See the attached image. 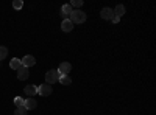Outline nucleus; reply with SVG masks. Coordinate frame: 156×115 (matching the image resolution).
Returning <instances> with one entry per match:
<instances>
[{
	"label": "nucleus",
	"instance_id": "f257e3e1",
	"mask_svg": "<svg viewBox=\"0 0 156 115\" xmlns=\"http://www.w3.org/2000/svg\"><path fill=\"white\" fill-rule=\"evenodd\" d=\"M86 17H87L86 12L81 11V9H73L70 14H69V20H70L72 23H84Z\"/></svg>",
	"mask_w": 156,
	"mask_h": 115
},
{
	"label": "nucleus",
	"instance_id": "f03ea898",
	"mask_svg": "<svg viewBox=\"0 0 156 115\" xmlns=\"http://www.w3.org/2000/svg\"><path fill=\"white\" fill-rule=\"evenodd\" d=\"M58 79H59V73H58V70H48L47 73H45V83L47 84H55V83H58Z\"/></svg>",
	"mask_w": 156,
	"mask_h": 115
},
{
	"label": "nucleus",
	"instance_id": "7ed1b4c3",
	"mask_svg": "<svg viewBox=\"0 0 156 115\" xmlns=\"http://www.w3.org/2000/svg\"><path fill=\"white\" fill-rule=\"evenodd\" d=\"M51 92H53V87H51L50 84H47V83L37 86V93L41 96H48V95H51Z\"/></svg>",
	"mask_w": 156,
	"mask_h": 115
},
{
	"label": "nucleus",
	"instance_id": "20e7f679",
	"mask_svg": "<svg viewBox=\"0 0 156 115\" xmlns=\"http://www.w3.org/2000/svg\"><path fill=\"white\" fill-rule=\"evenodd\" d=\"M100 17H101L103 20H112L115 16H114V11L106 6V8H103V9L100 11Z\"/></svg>",
	"mask_w": 156,
	"mask_h": 115
},
{
	"label": "nucleus",
	"instance_id": "39448f33",
	"mask_svg": "<svg viewBox=\"0 0 156 115\" xmlns=\"http://www.w3.org/2000/svg\"><path fill=\"white\" fill-rule=\"evenodd\" d=\"M70 70H72V66H70V62H67V61L61 62L59 67H58V73L59 75H69Z\"/></svg>",
	"mask_w": 156,
	"mask_h": 115
},
{
	"label": "nucleus",
	"instance_id": "423d86ee",
	"mask_svg": "<svg viewBox=\"0 0 156 115\" xmlns=\"http://www.w3.org/2000/svg\"><path fill=\"white\" fill-rule=\"evenodd\" d=\"M16 72H17V79H19V81H25V79H28L30 72H28V69H27V67H23V66H22V67H19Z\"/></svg>",
	"mask_w": 156,
	"mask_h": 115
},
{
	"label": "nucleus",
	"instance_id": "0eeeda50",
	"mask_svg": "<svg viewBox=\"0 0 156 115\" xmlns=\"http://www.w3.org/2000/svg\"><path fill=\"white\" fill-rule=\"evenodd\" d=\"M22 66L23 67H27V69H30V67H33L34 64H36V59H34V56H31V55H27V56H23L22 58Z\"/></svg>",
	"mask_w": 156,
	"mask_h": 115
},
{
	"label": "nucleus",
	"instance_id": "6e6552de",
	"mask_svg": "<svg viewBox=\"0 0 156 115\" xmlns=\"http://www.w3.org/2000/svg\"><path fill=\"white\" fill-rule=\"evenodd\" d=\"M23 93L27 95L28 98H34V95L37 93V86H33V84H28L27 87L23 89Z\"/></svg>",
	"mask_w": 156,
	"mask_h": 115
},
{
	"label": "nucleus",
	"instance_id": "1a4fd4ad",
	"mask_svg": "<svg viewBox=\"0 0 156 115\" xmlns=\"http://www.w3.org/2000/svg\"><path fill=\"white\" fill-rule=\"evenodd\" d=\"M37 103H36V100L34 98H27V100H23V107L27 109V110H33L36 109Z\"/></svg>",
	"mask_w": 156,
	"mask_h": 115
},
{
	"label": "nucleus",
	"instance_id": "9d476101",
	"mask_svg": "<svg viewBox=\"0 0 156 115\" xmlns=\"http://www.w3.org/2000/svg\"><path fill=\"white\" fill-rule=\"evenodd\" d=\"M61 30H62L64 33H69V31H72V30H73V23H72L69 19H64V20L61 22Z\"/></svg>",
	"mask_w": 156,
	"mask_h": 115
},
{
	"label": "nucleus",
	"instance_id": "9b49d317",
	"mask_svg": "<svg viewBox=\"0 0 156 115\" xmlns=\"http://www.w3.org/2000/svg\"><path fill=\"white\" fill-rule=\"evenodd\" d=\"M72 11H73L72 5H70V3H66V5H62V8H61V14L64 16V19H67L66 16H69V14H70Z\"/></svg>",
	"mask_w": 156,
	"mask_h": 115
},
{
	"label": "nucleus",
	"instance_id": "f8f14e48",
	"mask_svg": "<svg viewBox=\"0 0 156 115\" xmlns=\"http://www.w3.org/2000/svg\"><path fill=\"white\" fill-rule=\"evenodd\" d=\"M19 67H22V62H20V59H19V58H12V59H11V62H9V69H12V70H17Z\"/></svg>",
	"mask_w": 156,
	"mask_h": 115
},
{
	"label": "nucleus",
	"instance_id": "ddd939ff",
	"mask_svg": "<svg viewBox=\"0 0 156 115\" xmlns=\"http://www.w3.org/2000/svg\"><path fill=\"white\" fill-rule=\"evenodd\" d=\"M112 11H114V16H115V17H122V16L125 14V6H123V5H117Z\"/></svg>",
	"mask_w": 156,
	"mask_h": 115
},
{
	"label": "nucleus",
	"instance_id": "4468645a",
	"mask_svg": "<svg viewBox=\"0 0 156 115\" xmlns=\"http://www.w3.org/2000/svg\"><path fill=\"white\" fill-rule=\"evenodd\" d=\"M62 86H70L72 84V79L69 78V76L67 75H59V79H58Z\"/></svg>",
	"mask_w": 156,
	"mask_h": 115
},
{
	"label": "nucleus",
	"instance_id": "2eb2a0df",
	"mask_svg": "<svg viewBox=\"0 0 156 115\" xmlns=\"http://www.w3.org/2000/svg\"><path fill=\"white\" fill-rule=\"evenodd\" d=\"M6 56H8V48L3 47V45H0V61H3Z\"/></svg>",
	"mask_w": 156,
	"mask_h": 115
},
{
	"label": "nucleus",
	"instance_id": "dca6fc26",
	"mask_svg": "<svg viewBox=\"0 0 156 115\" xmlns=\"http://www.w3.org/2000/svg\"><path fill=\"white\" fill-rule=\"evenodd\" d=\"M14 115H28V110L25 109L23 106H20V107H16V110H14Z\"/></svg>",
	"mask_w": 156,
	"mask_h": 115
},
{
	"label": "nucleus",
	"instance_id": "f3484780",
	"mask_svg": "<svg viewBox=\"0 0 156 115\" xmlns=\"http://www.w3.org/2000/svg\"><path fill=\"white\" fill-rule=\"evenodd\" d=\"M12 8L14 9H22L23 8V2L22 0H14V2H12Z\"/></svg>",
	"mask_w": 156,
	"mask_h": 115
},
{
	"label": "nucleus",
	"instance_id": "a211bd4d",
	"mask_svg": "<svg viewBox=\"0 0 156 115\" xmlns=\"http://www.w3.org/2000/svg\"><path fill=\"white\" fill-rule=\"evenodd\" d=\"M14 104H16V107L23 106V100H22V96H16V98H14Z\"/></svg>",
	"mask_w": 156,
	"mask_h": 115
},
{
	"label": "nucleus",
	"instance_id": "6ab92c4d",
	"mask_svg": "<svg viewBox=\"0 0 156 115\" xmlns=\"http://www.w3.org/2000/svg\"><path fill=\"white\" fill-rule=\"evenodd\" d=\"M70 5H72V8H73V6H75V8H80V6L83 5V2H81V0H72Z\"/></svg>",
	"mask_w": 156,
	"mask_h": 115
},
{
	"label": "nucleus",
	"instance_id": "aec40b11",
	"mask_svg": "<svg viewBox=\"0 0 156 115\" xmlns=\"http://www.w3.org/2000/svg\"><path fill=\"white\" fill-rule=\"evenodd\" d=\"M111 22H112V23H119V22H120V17H114Z\"/></svg>",
	"mask_w": 156,
	"mask_h": 115
}]
</instances>
